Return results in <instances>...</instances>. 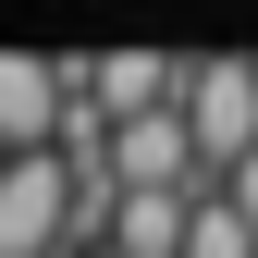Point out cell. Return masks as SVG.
Wrapping results in <instances>:
<instances>
[{"mask_svg":"<svg viewBox=\"0 0 258 258\" xmlns=\"http://www.w3.org/2000/svg\"><path fill=\"white\" fill-rule=\"evenodd\" d=\"M184 136H197V172L221 184L234 160H258V61H184Z\"/></svg>","mask_w":258,"mask_h":258,"instance_id":"1","label":"cell"},{"mask_svg":"<svg viewBox=\"0 0 258 258\" xmlns=\"http://www.w3.org/2000/svg\"><path fill=\"white\" fill-rule=\"evenodd\" d=\"M61 234H74V172H61V148L0 160V258H61Z\"/></svg>","mask_w":258,"mask_h":258,"instance_id":"2","label":"cell"},{"mask_svg":"<svg viewBox=\"0 0 258 258\" xmlns=\"http://www.w3.org/2000/svg\"><path fill=\"white\" fill-rule=\"evenodd\" d=\"M74 99H99L111 123H148V111H184V61L172 49H99V61H61Z\"/></svg>","mask_w":258,"mask_h":258,"instance_id":"3","label":"cell"},{"mask_svg":"<svg viewBox=\"0 0 258 258\" xmlns=\"http://www.w3.org/2000/svg\"><path fill=\"white\" fill-rule=\"evenodd\" d=\"M61 61H37V49H0V160H37V148H61Z\"/></svg>","mask_w":258,"mask_h":258,"instance_id":"4","label":"cell"},{"mask_svg":"<svg viewBox=\"0 0 258 258\" xmlns=\"http://www.w3.org/2000/svg\"><path fill=\"white\" fill-rule=\"evenodd\" d=\"M184 258H258V234H246V209L221 197V184H197V209H184Z\"/></svg>","mask_w":258,"mask_h":258,"instance_id":"5","label":"cell"}]
</instances>
